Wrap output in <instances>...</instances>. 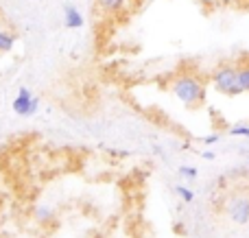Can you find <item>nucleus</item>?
I'll return each mask as SVG.
<instances>
[{
    "instance_id": "1",
    "label": "nucleus",
    "mask_w": 249,
    "mask_h": 238,
    "mask_svg": "<svg viewBox=\"0 0 249 238\" xmlns=\"http://www.w3.org/2000/svg\"><path fill=\"white\" fill-rule=\"evenodd\" d=\"M171 92L186 107H197V105H201L206 101V83L199 77L188 74V72H181L173 79Z\"/></svg>"
},
{
    "instance_id": "2",
    "label": "nucleus",
    "mask_w": 249,
    "mask_h": 238,
    "mask_svg": "<svg viewBox=\"0 0 249 238\" xmlns=\"http://www.w3.org/2000/svg\"><path fill=\"white\" fill-rule=\"evenodd\" d=\"M210 81H212V85H214V90L225 96H241L243 94L236 64H219L212 70Z\"/></svg>"
},
{
    "instance_id": "3",
    "label": "nucleus",
    "mask_w": 249,
    "mask_h": 238,
    "mask_svg": "<svg viewBox=\"0 0 249 238\" xmlns=\"http://www.w3.org/2000/svg\"><path fill=\"white\" fill-rule=\"evenodd\" d=\"M11 107L18 116H33V114L39 109V99L33 96V92H31L29 87H20V90H18V96L13 99Z\"/></svg>"
},
{
    "instance_id": "4",
    "label": "nucleus",
    "mask_w": 249,
    "mask_h": 238,
    "mask_svg": "<svg viewBox=\"0 0 249 238\" xmlns=\"http://www.w3.org/2000/svg\"><path fill=\"white\" fill-rule=\"evenodd\" d=\"M225 212H228L230 221L236 223V225L249 223V197H234V199H230Z\"/></svg>"
},
{
    "instance_id": "5",
    "label": "nucleus",
    "mask_w": 249,
    "mask_h": 238,
    "mask_svg": "<svg viewBox=\"0 0 249 238\" xmlns=\"http://www.w3.org/2000/svg\"><path fill=\"white\" fill-rule=\"evenodd\" d=\"M64 22L68 29H81L83 26V16L81 11H79L77 7H72V4H66L64 7Z\"/></svg>"
},
{
    "instance_id": "6",
    "label": "nucleus",
    "mask_w": 249,
    "mask_h": 238,
    "mask_svg": "<svg viewBox=\"0 0 249 238\" xmlns=\"http://www.w3.org/2000/svg\"><path fill=\"white\" fill-rule=\"evenodd\" d=\"M236 70H238V81H241L243 92H249V57H243L238 61Z\"/></svg>"
},
{
    "instance_id": "7",
    "label": "nucleus",
    "mask_w": 249,
    "mask_h": 238,
    "mask_svg": "<svg viewBox=\"0 0 249 238\" xmlns=\"http://www.w3.org/2000/svg\"><path fill=\"white\" fill-rule=\"evenodd\" d=\"M96 4L105 13H121L127 7V0H96Z\"/></svg>"
},
{
    "instance_id": "8",
    "label": "nucleus",
    "mask_w": 249,
    "mask_h": 238,
    "mask_svg": "<svg viewBox=\"0 0 249 238\" xmlns=\"http://www.w3.org/2000/svg\"><path fill=\"white\" fill-rule=\"evenodd\" d=\"M16 44V35L11 31H0V52H9Z\"/></svg>"
},
{
    "instance_id": "9",
    "label": "nucleus",
    "mask_w": 249,
    "mask_h": 238,
    "mask_svg": "<svg viewBox=\"0 0 249 238\" xmlns=\"http://www.w3.org/2000/svg\"><path fill=\"white\" fill-rule=\"evenodd\" d=\"M53 217H55V212H53V208H48V205H37V208H35V219H37L39 223H51Z\"/></svg>"
},
{
    "instance_id": "10",
    "label": "nucleus",
    "mask_w": 249,
    "mask_h": 238,
    "mask_svg": "<svg viewBox=\"0 0 249 238\" xmlns=\"http://www.w3.org/2000/svg\"><path fill=\"white\" fill-rule=\"evenodd\" d=\"M230 136H238V138H249V125H232V127H230Z\"/></svg>"
},
{
    "instance_id": "11",
    "label": "nucleus",
    "mask_w": 249,
    "mask_h": 238,
    "mask_svg": "<svg viewBox=\"0 0 249 238\" xmlns=\"http://www.w3.org/2000/svg\"><path fill=\"white\" fill-rule=\"evenodd\" d=\"M177 195H179L181 201H186V204H193L195 201V192L190 190V188H186V186H177Z\"/></svg>"
},
{
    "instance_id": "12",
    "label": "nucleus",
    "mask_w": 249,
    "mask_h": 238,
    "mask_svg": "<svg viewBox=\"0 0 249 238\" xmlns=\"http://www.w3.org/2000/svg\"><path fill=\"white\" fill-rule=\"evenodd\" d=\"M179 175H184V177H188V179H195L197 177V169H193V166H179Z\"/></svg>"
},
{
    "instance_id": "13",
    "label": "nucleus",
    "mask_w": 249,
    "mask_h": 238,
    "mask_svg": "<svg viewBox=\"0 0 249 238\" xmlns=\"http://www.w3.org/2000/svg\"><path fill=\"white\" fill-rule=\"evenodd\" d=\"M219 142V134H212V136H208L206 140H203V144H206V147H210V144H216Z\"/></svg>"
},
{
    "instance_id": "14",
    "label": "nucleus",
    "mask_w": 249,
    "mask_h": 238,
    "mask_svg": "<svg viewBox=\"0 0 249 238\" xmlns=\"http://www.w3.org/2000/svg\"><path fill=\"white\" fill-rule=\"evenodd\" d=\"M216 153L214 151H203V160H214Z\"/></svg>"
}]
</instances>
